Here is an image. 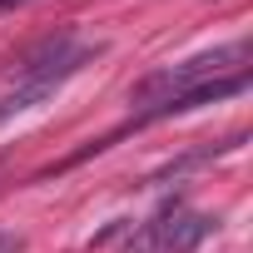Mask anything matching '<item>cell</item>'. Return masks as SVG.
Listing matches in <instances>:
<instances>
[{
  "label": "cell",
  "mask_w": 253,
  "mask_h": 253,
  "mask_svg": "<svg viewBox=\"0 0 253 253\" xmlns=\"http://www.w3.org/2000/svg\"><path fill=\"white\" fill-rule=\"evenodd\" d=\"M0 253H20V243H15L10 233H0Z\"/></svg>",
  "instance_id": "3957f363"
},
{
  "label": "cell",
  "mask_w": 253,
  "mask_h": 253,
  "mask_svg": "<svg viewBox=\"0 0 253 253\" xmlns=\"http://www.w3.org/2000/svg\"><path fill=\"white\" fill-rule=\"evenodd\" d=\"M248 55H253L248 40H228L218 50L164 65L129 89V104H139V119H164V114H189L209 99L238 94L248 84Z\"/></svg>",
  "instance_id": "6da1fadb"
},
{
  "label": "cell",
  "mask_w": 253,
  "mask_h": 253,
  "mask_svg": "<svg viewBox=\"0 0 253 253\" xmlns=\"http://www.w3.org/2000/svg\"><path fill=\"white\" fill-rule=\"evenodd\" d=\"M89 55H99V45H84L75 30H60V35H50V40H40L20 65H15V84H10V94H0V124L5 119H15V114H25V109H35V104H45Z\"/></svg>",
  "instance_id": "7a4b0ae2"
}]
</instances>
